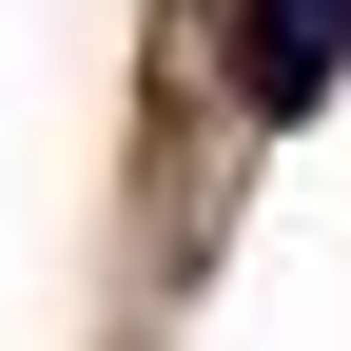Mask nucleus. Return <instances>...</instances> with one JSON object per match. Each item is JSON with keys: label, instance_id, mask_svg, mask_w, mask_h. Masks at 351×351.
Here are the masks:
<instances>
[{"label": "nucleus", "instance_id": "obj_1", "mask_svg": "<svg viewBox=\"0 0 351 351\" xmlns=\"http://www.w3.org/2000/svg\"><path fill=\"white\" fill-rule=\"evenodd\" d=\"M351 78V0H234V98L254 117H313Z\"/></svg>", "mask_w": 351, "mask_h": 351}]
</instances>
